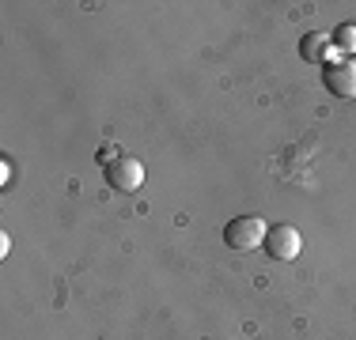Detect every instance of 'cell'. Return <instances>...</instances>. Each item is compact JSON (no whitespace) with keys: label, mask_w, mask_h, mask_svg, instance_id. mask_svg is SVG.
<instances>
[{"label":"cell","mask_w":356,"mask_h":340,"mask_svg":"<svg viewBox=\"0 0 356 340\" xmlns=\"http://www.w3.org/2000/svg\"><path fill=\"white\" fill-rule=\"evenodd\" d=\"M266 219L261 216H239V219H232V223L224 227V242L232 246V250H239V253H254V250H261L266 246Z\"/></svg>","instance_id":"obj_1"},{"label":"cell","mask_w":356,"mask_h":340,"mask_svg":"<svg viewBox=\"0 0 356 340\" xmlns=\"http://www.w3.org/2000/svg\"><path fill=\"white\" fill-rule=\"evenodd\" d=\"M266 253L273 261H296L303 253V235L292 223H273L266 231Z\"/></svg>","instance_id":"obj_2"},{"label":"cell","mask_w":356,"mask_h":340,"mask_svg":"<svg viewBox=\"0 0 356 340\" xmlns=\"http://www.w3.org/2000/svg\"><path fill=\"white\" fill-rule=\"evenodd\" d=\"M103 174H106V185L118 193H137L144 185V163L140 159H118V163H110Z\"/></svg>","instance_id":"obj_3"},{"label":"cell","mask_w":356,"mask_h":340,"mask_svg":"<svg viewBox=\"0 0 356 340\" xmlns=\"http://www.w3.org/2000/svg\"><path fill=\"white\" fill-rule=\"evenodd\" d=\"M326 91L337 99H356V61H341V65H326L322 72Z\"/></svg>","instance_id":"obj_4"},{"label":"cell","mask_w":356,"mask_h":340,"mask_svg":"<svg viewBox=\"0 0 356 340\" xmlns=\"http://www.w3.org/2000/svg\"><path fill=\"white\" fill-rule=\"evenodd\" d=\"M330 49H334V42H330V34H322V31H311V34L300 38V57L307 65H326Z\"/></svg>","instance_id":"obj_5"},{"label":"cell","mask_w":356,"mask_h":340,"mask_svg":"<svg viewBox=\"0 0 356 340\" xmlns=\"http://www.w3.org/2000/svg\"><path fill=\"white\" fill-rule=\"evenodd\" d=\"M330 42H334L337 53H356V23H341V27H334Z\"/></svg>","instance_id":"obj_6"},{"label":"cell","mask_w":356,"mask_h":340,"mask_svg":"<svg viewBox=\"0 0 356 340\" xmlns=\"http://www.w3.org/2000/svg\"><path fill=\"white\" fill-rule=\"evenodd\" d=\"M12 174H15V167H12V159H0V185H4V189H8V185H12Z\"/></svg>","instance_id":"obj_7"},{"label":"cell","mask_w":356,"mask_h":340,"mask_svg":"<svg viewBox=\"0 0 356 340\" xmlns=\"http://www.w3.org/2000/svg\"><path fill=\"white\" fill-rule=\"evenodd\" d=\"M8 253H12V238H8V231L0 235V257H8Z\"/></svg>","instance_id":"obj_8"}]
</instances>
